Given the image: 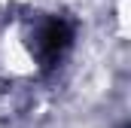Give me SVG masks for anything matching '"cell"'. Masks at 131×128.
<instances>
[{"label":"cell","instance_id":"cell-1","mask_svg":"<svg viewBox=\"0 0 131 128\" xmlns=\"http://www.w3.org/2000/svg\"><path fill=\"white\" fill-rule=\"evenodd\" d=\"M70 43H73V28L64 18H46L31 34V52L43 67H55L67 55Z\"/></svg>","mask_w":131,"mask_h":128}]
</instances>
